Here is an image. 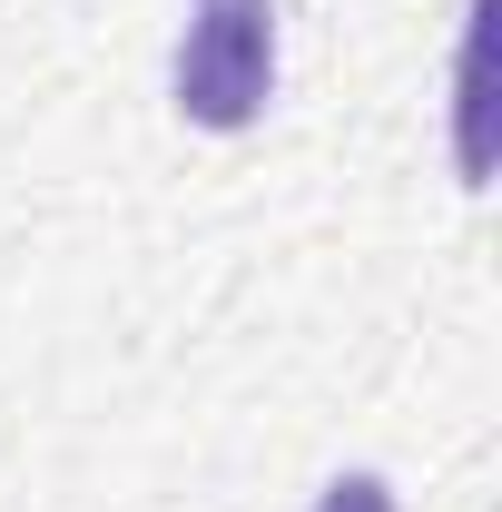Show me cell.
Here are the masks:
<instances>
[{
  "instance_id": "6da1fadb",
  "label": "cell",
  "mask_w": 502,
  "mask_h": 512,
  "mask_svg": "<svg viewBox=\"0 0 502 512\" xmlns=\"http://www.w3.org/2000/svg\"><path fill=\"white\" fill-rule=\"evenodd\" d=\"M276 99V0H197L178 40V119L247 128Z\"/></svg>"
},
{
  "instance_id": "7a4b0ae2",
  "label": "cell",
  "mask_w": 502,
  "mask_h": 512,
  "mask_svg": "<svg viewBox=\"0 0 502 512\" xmlns=\"http://www.w3.org/2000/svg\"><path fill=\"white\" fill-rule=\"evenodd\" d=\"M315 512H394V483H384V473H335Z\"/></svg>"
}]
</instances>
